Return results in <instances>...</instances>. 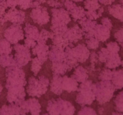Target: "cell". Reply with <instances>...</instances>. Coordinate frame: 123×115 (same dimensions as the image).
Instances as JSON below:
<instances>
[{"mask_svg": "<svg viewBox=\"0 0 123 115\" xmlns=\"http://www.w3.org/2000/svg\"><path fill=\"white\" fill-rule=\"evenodd\" d=\"M94 85L95 83L90 80L80 83L77 90L78 93L76 98V103L81 107L91 105L96 100Z\"/></svg>", "mask_w": 123, "mask_h": 115, "instance_id": "cell-1", "label": "cell"}, {"mask_svg": "<svg viewBox=\"0 0 123 115\" xmlns=\"http://www.w3.org/2000/svg\"><path fill=\"white\" fill-rule=\"evenodd\" d=\"M46 111L48 115H72L74 114L76 109L71 102L58 98L48 101Z\"/></svg>", "mask_w": 123, "mask_h": 115, "instance_id": "cell-2", "label": "cell"}, {"mask_svg": "<svg viewBox=\"0 0 123 115\" xmlns=\"http://www.w3.org/2000/svg\"><path fill=\"white\" fill-rule=\"evenodd\" d=\"M49 84V80L44 75L37 78L31 76L28 79L26 91L30 97L40 98L46 93Z\"/></svg>", "mask_w": 123, "mask_h": 115, "instance_id": "cell-3", "label": "cell"}, {"mask_svg": "<svg viewBox=\"0 0 123 115\" xmlns=\"http://www.w3.org/2000/svg\"><path fill=\"white\" fill-rule=\"evenodd\" d=\"M115 88L110 80H100L95 83L96 100L100 105L110 101L112 98Z\"/></svg>", "mask_w": 123, "mask_h": 115, "instance_id": "cell-4", "label": "cell"}, {"mask_svg": "<svg viewBox=\"0 0 123 115\" xmlns=\"http://www.w3.org/2000/svg\"><path fill=\"white\" fill-rule=\"evenodd\" d=\"M6 89L14 86H25L27 84L25 73L21 67L18 65L10 66L6 69Z\"/></svg>", "mask_w": 123, "mask_h": 115, "instance_id": "cell-5", "label": "cell"}, {"mask_svg": "<svg viewBox=\"0 0 123 115\" xmlns=\"http://www.w3.org/2000/svg\"><path fill=\"white\" fill-rule=\"evenodd\" d=\"M13 49L15 51L14 59L16 64L18 67L22 68L26 65L30 61H31V53L30 49L25 44L17 43L14 44Z\"/></svg>", "mask_w": 123, "mask_h": 115, "instance_id": "cell-6", "label": "cell"}, {"mask_svg": "<svg viewBox=\"0 0 123 115\" xmlns=\"http://www.w3.org/2000/svg\"><path fill=\"white\" fill-rule=\"evenodd\" d=\"M4 37L12 44H16L24 39L25 34L20 25L12 24L4 31Z\"/></svg>", "mask_w": 123, "mask_h": 115, "instance_id": "cell-7", "label": "cell"}, {"mask_svg": "<svg viewBox=\"0 0 123 115\" xmlns=\"http://www.w3.org/2000/svg\"><path fill=\"white\" fill-rule=\"evenodd\" d=\"M16 104H19L20 107L24 115L28 113L32 115H38L42 111V106L38 99L34 97L29 98L26 100L24 99Z\"/></svg>", "mask_w": 123, "mask_h": 115, "instance_id": "cell-8", "label": "cell"}, {"mask_svg": "<svg viewBox=\"0 0 123 115\" xmlns=\"http://www.w3.org/2000/svg\"><path fill=\"white\" fill-rule=\"evenodd\" d=\"M30 17L39 26L44 25L50 21V16L46 7L39 6L33 8L30 13Z\"/></svg>", "mask_w": 123, "mask_h": 115, "instance_id": "cell-9", "label": "cell"}, {"mask_svg": "<svg viewBox=\"0 0 123 115\" xmlns=\"http://www.w3.org/2000/svg\"><path fill=\"white\" fill-rule=\"evenodd\" d=\"M7 100L9 103H18L25 99L26 92L24 86H14L7 89Z\"/></svg>", "mask_w": 123, "mask_h": 115, "instance_id": "cell-10", "label": "cell"}, {"mask_svg": "<svg viewBox=\"0 0 123 115\" xmlns=\"http://www.w3.org/2000/svg\"><path fill=\"white\" fill-rule=\"evenodd\" d=\"M64 5L67 12L70 15H71V17L74 22L80 20L86 15V11L83 7L77 6L75 4L69 0H66Z\"/></svg>", "mask_w": 123, "mask_h": 115, "instance_id": "cell-11", "label": "cell"}, {"mask_svg": "<svg viewBox=\"0 0 123 115\" xmlns=\"http://www.w3.org/2000/svg\"><path fill=\"white\" fill-rule=\"evenodd\" d=\"M72 53L74 58L79 63H84L89 59L90 49L84 43L78 44L76 46H72Z\"/></svg>", "mask_w": 123, "mask_h": 115, "instance_id": "cell-12", "label": "cell"}, {"mask_svg": "<svg viewBox=\"0 0 123 115\" xmlns=\"http://www.w3.org/2000/svg\"><path fill=\"white\" fill-rule=\"evenodd\" d=\"M7 21L10 22L13 24L21 25L25 22V13L20 10H18L15 8H11L6 12L4 15Z\"/></svg>", "mask_w": 123, "mask_h": 115, "instance_id": "cell-13", "label": "cell"}, {"mask_svg": "<svg viewBox=\"0 0 123 115\" xmlns=\"http://www.w3.org/2000/svg\"><path fill=\"white\" fill-rule=\"evenodd\" d=\"M84 34V32L81 28L79 27L78 24H76L72 28H68L63 36L68 40L70 43H76L82 39Z\"/></svg>", "mask_w": 123, "mask_h": 115, "instance_id": "cell-14", "label": "cell"}, {"mask_svg": "<svg viewBox=\"0 0 123 115\" xmlns=\"http://www.w3.org/2000/svg\"><path fill=\"white\" fill-rule=\"evenodd\" d=\"M51 22H60L67 25L72 20L68 12L64 8H54L51 10Z\"/></svg>", "mask_w": 123, "mask_h": 115, "instance_id": "cell-15", "label": "cell"}, {"mask_svg": "<svg viewBox=\"0 0 123 115\" xmlns=\"http://www.w3.org/2000/svg\"><path fill=\"white\" fill-rule=\"evenodd\" d=\"M49 52V46L46 43H37L36 46L32 49V55L37 56L43 63L45 62L48 59Z\"/></svg>", "mask_w": 123, "mask_h": 115, "instance_id": "cell-16", "label": "cell"}, {"mask_svg": "<svg viewBox=\"0 0 123 115\" xmlns=\"http://www.w3.org/2000/svg\"><path fill=\"white\" fill-rule=\"evenodd\" d=\"M79 86L78 81L72 77L67 75H62L61 79V87L63 91H66L68 93L77 91Z\"/></svg>", "mask_w": 123, "mask_h": 115, "instance_id": "cell-17", "label": "cell"}, {"mask_svg": "<svg viewBox=\"0 0 123 115\" xmlns=\"http://www.w3.org/2000/svg\"><path fill=\"white\" fill-rule=\"evenodd\" d=\"M48 58L51 62H65L66 56L64 49L55 45H51L49 52Z\"/></svg>", "mask_w": 123, "mask_h": 115, "instance_id": "cell-18", "label": "cell"}, {"mask_svg": "<svg viewBox=\"0 0 123 115\" xmlns=\"http://www.w3.org/2000/svg\"><path fill=\"white\" fill-rule=\"evenodd\" d=\"M92 31L94 36L100 42H105L110 38L111 30L102 24H96Z\"/></svg>", "mask_w": 123, "mask_h": 115, "instance_id": "cell-19", "label": "cell"}, {"mask_svg": "<svg viewBox=\"0 0 123 115\" xmlns=\"http://www.w3.org/2000/svg\"><path fill=\"white\" fill-rule=\"evenodd\" d=\"M73 46V43H70L68 46L66 47L64 49L65 56H66L65 62L68 65L69 71L72 70L73 68H76L77 66L79 65V62L74 58L73 53H72V46Z\"/></svg>", "mask_w": 123, "mask_h": 115, "instance_id": "cell-20", "label": "cell"}, {"mask_svg": "<svg viewBox=\"0 0 123 115\" xmlns=\"http://www.w3.org/2000/svg\"><path fill=\"white\" fill-rule=\"evenodd\" d=\"M0 115H23L22 110L16 103H10L8 105H4L0 108Z\"/></svg>", "mask_w": 123, "mask_h": 115, "instance_id": "cell-21", "label": "cell"}, {"mask_svg": "<svg viewBox=\"0 0 123 115\" xmlns=\"http://www.w3.org/2000/svg\"><path fill=\"white\" fill-rule=\"evenodd\" d=\"M121 59L118 53H109L105 62V65L106 68L109 69L115 68L121 65Z\"/></svg>", "mask_w": 123, "mask_h": 115, "instance_id": "cell-22", "label": "cell"}, {"mask_svg": "<svg viewBox=\"0 0 123 115\" xmlns=\"http://www.w3.org/2000/svg\"><path fill=\"white\" fill-rule=\"evenodd\" d=\"M61 77L62 75L59 74H53L52 79L49 84L50 91L56 95H61L63 92L61 87Z\"/></svg>", "mask_w": 123, "mask_h": 115, "instance_id": "cell-23", "label": "cell"}, {"mask_svg": "<svg viewBox=\"0 0 123 115\" xmlns=\"http://www.w3.org/2000/svg\"><path fill=\"white\" fill-rule=\"evenodd\" d=\"M74 72L72 75V77L75 79L78 83H82L88 79V71L82 66H77L74 68Z\"/></svg>", "mask_w": 123, "mask_h": 115, "instance_id": "cell-24", "label": "cell"}, {"mask_svg": "<svg viewBox=\"0 0 123 115\" xmlns=\"http://www.w3.org/2000/svg\"><path fill=\"white\" fill-rule=\"evenodd\" d=\"M111 82L115 89H121L123 87V69L112 71Z\"/></svg>", "mask_w": 123, "mask_h": 115, "instance_id": "cell-25", "label": "cell"}, {"mask_svg": "<svg viewBox=\"0 0 123 115\" xmlns=\"http://www.w3.org/2000/svg\"><path fill=\"white\" fill-rule=\"evenodd\" d=\"M24 31L25 32L24 34H25V38H31V39H33L37 41L40 32L38 28L36 26L27 23L25 24Z\"/></svg>", "mask_w": 123, "mask_h": 115, "instance_id": "cell-26", "label": "cell"}, {"mask_svg": "<svg viewBox=\"0 0 123 115\" xmlns=\"http://www.w3.org/2000/svg\"><path fill=\"white\" fill-rule=\"evenodd\" d=\"M51 69L53 74L64 75L67 71H69L68 67L66 62H52Z\"/></svg>", "mask_w": 123, "mask_h": 115, "instance_id": "cell-27", "label": "cell"}, {"mask_svg": "<svg viewBox=\"0 0 123 115\" xmlns=\"http://www.w3.org/2000/svg\"><path fill=\"white\" fill-rule=\"evenodd\" d=\"M50 39L52 41L53 45H55L63 49H65V48L68 46V44H70L68 40L65 38L63 35L54 34L52 32Z\"/></svg>", "mask_w": 123, "mask_h": 115, "instance_id": "cell-28", "label": "cell"}, {"mask_svg": "<svg viewBox=\"0 0 123 115\" xmlns=\"http://www.w3.org/2000/svg\"><path fill=\"white\" fill-rule=\"evenodd\" d=\"M78 23L80 25L81 29L84 31V33L89 32L94 28L96 24L97 23L96 20H91L88 19L86 16L82 18L80 20H78Z\"/></svg>", "mask_w": 123, "mask_h": 115, "instance_id": "cell-29", "label": "cell"}, {"mask_svg": "<svg viewBox=\"0 0 123 115\" xmlns=\"http://www.w3.org/2000/svg\"><path fill=\"white\" fill-rule=\"evenodd\" d=\"M109 14L121 22H123V6L120 4L113 5L108 7Z\"/></svg>", "mask_w": 123, "mask_h": 115, "instance_id": "cell-30", "label": "cell"}, {"mask_svg": "<svg viewBox=\"0 0 123 115\" xmlns=\"http://www.w3.org/2000/svg\"><path fill=\"white\" fill-rule=\"evenodd\" d=\"M0 65L3 68L16 65L14 56L11 54H2L0 55Z\"/></svg>", "mask_w": 123, "mask_h": 115, "instance_id": "cell-31", "label": "cell"}, {"mask_svg": "<svg viewBox=\"0 0 123 115\" xmlns=\"http://www.w3.org/2000/svg\"><path fill=\"white\" fill-rule=\"evenodd\" d=\"M51 32L54 34L63 35L68 29L67 25L64 23L60 22H51V26L50 27Z\"/></svg>", "mask_w": 123, "mask_h": 115, "instance_id": "cell-32", "label": "cell"}, {"mask_svg": "<svg viewBox=\"0 0 123 115\" xmlns=\"http://www.w3.org/2000/svg\"><path fill=\"white\" fill-rule=\"evenodd\" d=\"M11 43L6 38L0 40V55L2 54H11L13 50V47Z\"/></svg>", "mask_w": 123, "mask_h": 115, "instance_id": "cell-33", "label": "cell"}, {"mask_svg": "<svg viewBox=\"0 0 123 115\" xmlns=\"http://www.w3.org/2000/svg\"><path fill=\"white\" fill-rule=\"evenodd\" d=\"M31 71L33 73L34 75L36 76L38 73L40 72V69H42V65L44 63L40 61L37 56L34 57L31 59Z\"/></svg>", "mask_w": 123, "mask_h": 115, "instance_id": "cell-34", "label": "cell"}, {"mask_svg": "<svg viewBox=\"0 0 123 115\" xmlns=\"http://www.w3.org/2000/svg\"><path fill=\"white\" fill-rule=\"evenodd\" d=\"M85 44L86 47L89 49H93L96 50L99 46L100 41L94 37V36H91L88 38H85Z\"/></svg>", "mask_w": 123, "mask_h": 115, "instance_id": "cell-35", "label": "cell"}, {"mask_svg": "<svg viewBox=\"0 0 123 115\" xmlns=\"http://www.w3.org/2000/svg\"><path fill=\"white\" fill-rule=\"evenodd\" d=\"M84 6L85 9L87 10L96 11L100 7L98 0H85Z\"/></svg>", "mask_w": 123, "mask_h": 115, "instance_id": "cell-36", "label": "cell"}, {"mask_svg": "<svg viewBox=\"0 0 123 115\" xmlns=\"http://www.w3.org/2000/svg\"><path fill=\"white\" fill-rule=\"evenodd\" d=\"M114 101L115 104V110L123 113V91L117 95Z\"/></svg>", "mask_w": 123, "mask_h": 115, "instance_id": "cell-37", "label": "cell"}, {"mask_svg": "<svg viewBox=\"0 0 123 115\" xmlns=\"http://www.w3.org/2000/svg\"><path fill=\"white\" fill-rule=\"evenodd\" d=\"M112 76V71L106 67L101 71L98 79L99 80H110L111 81Z\"/></svg>", "mask_w": 123, "mask_h": 115, "instance_id": "cell-38", "label": "cell"}, {"mask_svg": "<svg viewBox=\"0 0 123 115\" xmlns=\"http://www.w3.org/2000/svg\"><path fill=\"white\" fill-rule=\"evenodd\" d=\"M52 35V32H49L45 29H42L39 33V36L37 40V43H46L48 38H50Z\"/></svg>", "mask_w": 123, "mask_h": 115, "instance_id": "cell-39", "label": "cell"}, {"mask_svg": "<svg viewBox=\"0 0 123 115\" xmlns=\"http://www.w3.org/2000/svg\"><path fill=\"white\" fill-rule=\"evenodd\" d=\"M109 53H110V51L106 47L101 48L100 50L97 53L98 55V61L102 63H105Z\"/></svg>", "mask_w": 123, "mask_h": 115, "instance_id": "cell-40", "label": "cell"}, {"mask_svg": "<svg viewBox=\"0 0 123 115\" xmlns=\"http://www.w3.org/2000/svg\"><path fill=\"white\" fill-rule=\"evenodd\" d=\"M90 59V62H91V65L90 67V70L94 71V70L95 65L98 62V58L97 53H95L94 52H90V57H89Z\"/></svg>", "mask_w": 123, "mask_h": 115, "instance_id": "cell-41", "label": "cell"}, {"mask_svg": "<svg viewBox=\"0 0 123 115\" xmlns=\"http://www.w3.org/2000/svg\"><path fill=\"white\" fill-rule=\"evenodd\" d=\"M78 115H97V112L94 110L93 109H92L91 107L87 106H83L80 109V110H79V112L78 113Z\"/></svg>", "mask_w": 123, "mask_h": 115, "instance_id": "cell-42", "label": "cell"}, {"mask_svg": "<svg viewBox=\"0 0 123 115\" xmlns=\"http://www.w3.org/2000/svg\"><path fill=\"white\" fill-rule=\"evenodd\" d=\"M106 46L111 52L118 53L120 50V46L117 42H109L106 44Z\"/></svg>", "mask_w": 123, "mask_h": 115, "instance_id": "cell-43", "label": "cell"}, {"mask_svg": "<svg viewBox=\"0 0 123 115\" xmlns=\"http://www.w3.org/2000/svg\"><path fill=\"white\" fill-rule=\"evenodd\" d=\"M85 16L88 19H90L91 20H96L97 19L100 17V15L98 14L97 10L92 11V10H87L86 12V15Z\"/></svg>", "mask_w": 123, "mask_h": 115, "instance_id": "cell-44", "label": "cell"}, {"mask_svg": "<svg viewBox=\"0 0 123 115\" xmlns=\"http://www.w3.org/2000/svg\"><path fill=\"white\" fill-rule=\"evenodd\" d=\"M114 37L118 43L123 47V28L120 29L114 34Z\"/></svg>", "mask_w": 123, "mask_h": 115, "instance_id": "cell-45", "label": "cell"}, {"mask_svg": "<svg viewBox=\"0 0 123 115\" xmlns=\"http://www.w3.org/2000/svg\"><path fill=\"white\" fill-rule=\"evenodd\" d=\"M24 44L26 46V47L29 48V49H32L37 44V41L34 40L33 39L29 38H24Z\"/></svg>", "mask_w": 123, "mask_h": 115, "instance_id": "cell-46", "label": "cell"}, {"mask_svg": "<svg viewBox=\"0 0 123 115\" xmlns=\"http://www.w3.org/2000/svg\"><path fill=\"white\" fill-rule=\"evenodd\" d=\"M101 24L105 26L106 27L108 28L110 30L112 29V23L111 19H109L108 17H103L102 18L101 20Z\"/></svg>", "mask_w": 123, "mask_h": 115, "instance_id": "cell-47", "label": "cell"}, {"mask_svg": "<svg viewBox=\"0 0 123 115\" xmlns=\"http://www.w3.org/2000/svg\"><path fill=\"white\" fill-rule=\"evenodd\" d=\"M7 7L8 6H7L6 1L5 0L0 2V17L4 15Z\"/></svg>", "mask_w": 123, "mask_h": 115, "instance_id": "cell-48", "label": "cell"}, {"mask_svg": "<svg viewBox=\"0 0 123 115\" xmlns=\"http://www.w3.org/2000/svg\"><path fill=\"white\" fill-rule=\"evenodd\" d=\"M48 4H49V6L54 7H56V8L61 7L62 6L61 2H59L58 0H48Z\"/></svg>", "mask_w": 123, "mask_h": 115, "instance_id": "cell-49", "label": "cell"}, {"mask_svg": "<svg viewBox=\"0 0 123 115\" xmlns=\"http://www.w3.org/2000/svg\"><path fill=\"white\" fill-rule=\"evenodd\" d=\"M114 1H115V0H98V1H99L101 4L105 5V6L112 4V3L114 2Z\"/></svg>", "mask_w": 123, "mask_h": 115, "instance_id": "cell-50", "label": "cell"}, {"mask_svg": "<svg viewBox=\"0 0 123 115\" xmlns=\"http://www.w3.org/2000/svg\"><path fill=\"white\" fill-rule=\"evenodd\" d=\"M7 22L8 21H7V20L5 18V17L4 16L0 17V24H1V25H3L5 23Z\"/></svg>", "mask_w": 123, "mask_h": 115, "instance_id": "cell-51", "label": "cell"}, {"mask_svg": "<svg viewBox=\"0 0 123 115\" xmlns=\"http://www.w3.org/2000/svg\"><path fill=\"white\" fill-rule=\"evenodd\" d=\"M103 110H104V109H103V108L100 107L99 109H98V113H99V114H100V115H102V114H103Z\"/></svg>", "mask_w": 123, "mask_h": 115, "instance_id": "cell-52", "label": "cell"}, {"mask_svg": "<svg viewBox=\"0 0 123 115\" xmlns=\"http://www.w3.org/2000/svg\"><path fill=\"white\" fill-rule=\"evenodd\" d=\"M112 115H123V113L122 112H120V111H117L116 112H114L112 113Z\"/></svg>", "mask_w": 123, "mask_h": 115, "instance_id": "cell-53", "label": "cell"}, {"mask_svg": "<svg viewBox=\"0 0 123 115\" xmlns=\"http://www.w3.org/2000/svg\"><path fill=\"white\" fill-rule=\"evenodd\" d=\"M37 1H38L40 4V3H44V2H45L47 0H37Z\"/></svg>", "mask_w": 123, "mask_h": 115, "instance_id": "cell-54", "label": "cell"}, {"mask_svg": "<svg viewBox=\"0 0 123 115\" xmlns=\"http://www.w3.org/2000/svg\"><path fill=\"white\" fill-rule=\"evenodd\" d=\"M2 89H3V87H2V85H1V83H0V94H1V92H2Z\"/></svg>", "mask_w": 123, "mask_h": 115, "instance_id": "cell-55", "label": "cell"}, {"mask_svg": "<svg viewBox=\"0 0 123 115\" xmlns=\"http://www.w3.org/2000/svg\"><path fill=\"white\" fill-rule=\"evenodd\" d=\"M71 1H76V2H79V1H84V0H71Z\"/></svg>", "mask_w": 123, "mask_h": 115, "instance_id": "cell-56", "label": "cell"}, {"mask_svg": "<svg viewBox=\"0 0 123 115\" xmlns=\"http://www.w3.org/2000/svg\"><path fill=\"white\" fill-rule=\"evenodd\" d=\"M120 3H121V5L123 6V0H120Z\"/></svg>", "mask_w": 123, "mask_h": 115, "instance_id": "cell-57", "label": "cell"}, {"mask_svg": "<svg viewBox=\"0 0 123 115\" xmlns=\"http://www.w3.org/2000/svg\"><path fill=\"white\" fill-rule=\"evenodd\" d=\"M121 65V66H122V67H123V61H121V65Z\"/></svg>", "mask_w": 123, "mask_h": 115, "instance_id": "cell-58", "label": "cell"}]
</instances>
